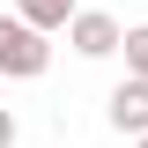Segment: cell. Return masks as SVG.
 <instances>
[{
    "mask_svg": "<svg viewBox=\"0 0 148 148\" xmlns=\"http://www.w3.org/2000/svg\"><path fill=\"white\" fill-rule=\"evenodd\" d=\"M15 15H22V22H37V30H67L82 8H74V0H15Z\"/></svg>",
    "mask_w": 148,
    "mask_h": 148,
    "instance_id": "4",
    "label": "cell"
},
{
    "mask_svg": "<svg viewBox=\"0 0 148 148\" xmlns=\"http://www.w3.org/2000/svg\"><path fill=\"white\" fill-rule=\"evenodd\" d=\"M104 119H111V133H133V141L148 133V82L141 74H126V82L104 96Z\"/></svg>",
    "mask_w": 148,
    "mask_h": 148,
    "instance_id": "3",
    "label": "cell"
},
{
    "mask_svg": "<svg viewBox=\"0 0 148 148\" xmlns=\"http://www.w3.org/2000/svg\"><path fill=\"white\" fill-rule=\"evenodd\" d=\"M133 148H148V133H141V141H133Z\"/></svg>",
    "mask_w": 148,
    "mask_h": 148,
    "instance_id": "7",
    "label": "cell"
},
{
    "mask_svg": "<svg viewBox=\"0 0 148 148\" xmlns=\"http://www.w3.org/2000/svg\"><path fill=\"white\" fill-rule=\"evenodd\" d=\"M67 45H74L82 59H111L119 45H126V30H119L111 15H96V8H82V15L67 22Z\"/></svg>",
    "mask_w": 148,
    "mask_h": 148,
    "instance_id": "2",
    "label": "cell"
},
{
    "mask_svg": "<svg viewBox=\"0 0 148 148\" xmlns=\"http://www.w3.org/2000/svg\"><path fill=\"white\" fill-rule=\"evenodd\" d=\"M52 30H37V22L22 15H0V74L8 82H37V74L52 67V45H45Z\"/></svg>",
    "mask_w": 148,
    "mask_h": 148,
    "instance_id": "1",
    "label": "cell"
},
{
    "mask_svg": "<svg viewBox=\"0 0 148 148\" xmlns=\"http://www.w3.org/2000/svg\"><path fill=\"white\" fill-rule=\"evenodd\" d=\"M0 148H15V111L0 104Z\"/></svg>",
    "mask_w": 148,
    "mask_h": 148,
    "instance_id": "6",
    "label": "cell"
},
{
    "mask_svg": "<svg viewBox=\"0 0 148 148\" xmlns=\"http://www.w3.org/2000/svg\"><path fill=\"white\" fill-rule=\"evenodd\" d=\"M119 52H126V74H141V82H148V22H141V30H126Z\"/></svg>",
    "mask_w": 148,
    "mask_h": 148,
    "instance_id": "5",
    "label": "cell"
}]
</instances>
